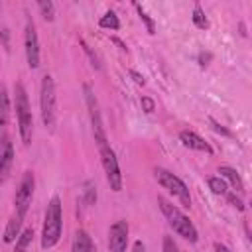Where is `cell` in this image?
I'll return each mask as SVG.
<instances>
[{"label": "cell", "mask_w": 252, "mask_h": 252, "mask_svg": "<svg viewBox=\"0 0 252 252\" xmlns=\"http://www.w3.org/2000/svg\"><path fill=\"white\" fill-rule=\"evenodd\" d=\"M0 37H2V43H4V47L8 49V47H10V43H8V37H10V33H8V30H6V28L0 32Z\"/></svg>", "instance_id": "cell-30"}, {"label": "cell", "mask_w": 252, "mask_h": 252, "mask_svg": "<svg viewBox=\"0 0 252 252\" xmlns=\"http://www.w3.org/2000/svg\"><path fill=\"white\" fill-rule=\"evenodd\" d=\"M158 203H159V209L167 220V224L173 228V232H177L181 238L189 240V242H197L199 240V232L195 228V224L189 220V217L173 203H169L165 197H158Z\"/></svg>", "instance_id": "cell-2"}, {"label": "cell", "mask_w": 252, "mask_h": 252, "mask_svg": "<svg viewBox=\"0 0 252 252\" xmlns=\"http://www.w3.org/2000/svg\"><path fill=\"white\" fill-rule=\"evenodd\" d=\"M179 140H181V144L185 146V148H189V150H195V152H205V154H213V148H211V144L209 142H205L197 132H193V130H181L179 132Z\"/></svg>", "instance_id": "cell-12"}, {"label": "cell", "mask_w": 252, "mask_h": 252, "mask_svg": "<svg viewBox=\"0 0 252 252\" xmlns=\"http://www.w3.org/2000/svg\"><path fill=\"white\" fill-rule=\"evenodd\" d=\"M61 228H63V207L61 199L53 195L47 203L45 217H43V228H41V248H53L59 238H61Z\"/></svg>", "instance_id": "cell-1"}, {"label": "cell", "mask_w": 252, "mask_h": 252, "mask_svg": "<svg viewBox=\"0 0 252 252\" xmlns=\"http://www.w3.org/2000/svg\"><path fill=\"white\" fill-rule=\"evenodd\" d=\"M130 77L134 79V83H136V85H146V79H144L138 71H134V69H132V71H130Z\"/></svg>", "instance_id": "cell-29"}, {"label": "cell", "mask_w": 252, "mask_h": 252, "mask_svg": "<svg viewBox=\"0 0 252 252\" xmlns=\"http://www.w3.org/2000/svg\"><path fill=\"white\" fill-rule=\"evenodd\" d=\"M134 8L138 10V16H140V20L146 24V28H148V33H150V35H154V33H156V24H154V20H152V18L146 14V10H144L140 4H134Z\"/></svg>", "instance_id": "cell-22"}, {"label": "cell", "mask_w": 252, "mask_h": 252, "mask_svg": "<svg viewBox=\"0 0 252 252\" xmlns=\"http://www.w3.org/2000/svg\"><path fill=\"white\" fill-rule=\"evenodd\" d=\"M12 163H14V148H12V142L8 136H2L0 138V183H4L10 175V169H12Z\"/></svg>", "instance_id": "cell-11"}, {"label": "cell", "mask_w": 252, "mask_h": 252, "mask_svg": "<svg viewBox=\"0 0 252 252\" xmlns=\"http://www.w3.org/2000/svg\"><path fill=\"white\" fill-rule=\"evenodd\" d=\"M83 91H85V102H87V108H89V116H91V124H93V136H94V142L98 144V148H104L108 146L106 142V132H104V124H102V116H100V108H98V100L91 89V85H83Z\"/></svg>", "instance_id": "cell-6"}, {"label": "cell", "mask_w": 252, "mask_h": 252, "mask_svg": "<svg viewBox=\"0 0 252 252\" xmlns=\"http://www.w3.org/2000/svg\"><path fill=\"white\" fill-rule=\"evenodd\" d=\"M207 185H209V189L215 195H226L228 193V185H226V181L222 177H209L207 179Z\"/></svg>", "instance_id": "cell-20"}, {"label": "cell", "mask_w": 252, "mask_h": 252, "mask_svg": "<svg viewBox=\"0 0 252 252\" xmlns=\"http://www.w3.org/2000/svg\"><path fill=\"white\" fill-rule=\"evenodd\" d=\"M98 26L104 28V30H118V28H120V20H118V16H116L112 10H108V12H104V16L98 20Z\"/></svg>", "instance_id": "cell-19"}, {"label": "cell", "mask_w": 252, "mask_h": 252, "mask_svg": "<svg viewBox=\"0 0 252 252\" xmlns=\"http://www.w3.org/2000/svg\"><path fill=\"white\" fill-rule=\"evenodd\" d=\"M219 173H220L219 177H222L224 181H228L234 191H238V193L244 191V181H242L240 173H238L234 167H230V165H220V167H219Z\"/></svg>", "instance_id": "cell-14"}, {"label": "cell", "mask_w": 252, "mask_h": 252, "mask_svg": "<svg viewBox=\"0 0 252 252\" xmlns=\"http://www.w3.org/2000/svg\"><path fill=\"white\" fill-rule=\"evenodd\" d=\"M128 246V222L116 220L108 228V250L110 252H126Z\"/></svg>", "instance_id": "cell-10"}, {"label": "cell", "mask_w": 252, "mask_h": 252, "mask_svg": "<svg viewBox=\"0 0 252 252\" xmlns=\"http://www.w3.org/2000/svg\"><path fill=\"white\" fill-rule=\"evenodd\" d=\"M22 217H18L16 213L10 217V220H8V224H6V228H4V236H2V240L6 242V244H12V242H16L18 240V236H20V232H22Z\"/></svg>", "instance_id": "cell-15"}, {"label": "cell", "mask_w": 252, "mask_h": 252, "mask_svg": "<svg viewBox=\"0 0 252 252\" xmlns=\"http://www.w3.org/2000/svg\"><path fill=\"white\" fill-rule=\"evenodd\" d=\"M154 177L158 179V183H159L163 189H167L169 195H173V197L179 201L181 207H185V209L191 207L189 187L185 185V181H183L181 177H177L175 173H171V171L165 169V167H156V169H154Z\"/></svg>", "instance_id": "cell-5"}, {"label": "cell", "mask_w": 252, "mask_h": 252, "mask_svg": "<svg viewBox=\"0 0 252 252\" xmlns=\"http://www.w3.org/2000/svg\"><path fill=\"white\" fill-rule=\"evenodd\" d=\"M100 150V158H102V167H104V175H106V183L110 185L112 191H122V173H120V165H118V158L114 154V150L110 146L98 148Z\"/></svg>", "instance_id": "cell-8"}, {"label": "cell", "mask_w": 252, "mask_h": 252, "mask_svg": "<svg viewBox=\"0 0 252 252\" xmlns=\"http://www.w3.org/2000/svg\"><path fill=\"white\" fill-rule=\"evenodd\" d=\"M215 250L217 252H230V248L224 246V244H220V242H215Z\"/></svg>", "instance_id": "cell-32"}, {"label": "cell", "mask_w": 252, "mask_h": 252, "mask_svg": "<svg viewBox=\"0 0 252 252\" xmlns=\"http://www.w3.org/2000/svg\"><path fill=\"white\" fill-rule=\"evenodd\" d=\"M14 94H16V118H18L20 138L28 146L32 142V134H33V118H32V110H30V102H28V93L22 83H16Z\"/></svg>", "instance_id": "cell-3"}, {"label": "cell", "mask_w": 252, "mask_h": 252, "mask_svg": "<svg viewBox=\"0 0 252 252\" xmlns=\"http://www.w3.org/2000/svg\"><path fill=\"white\" fill-rule=\"evenodd\" d=\"M39 108H41V120L43 126L53 130L57 120V94H55V83L51 75H45L41 79V91H39Z\"/></svg>", "instance_id": "cell-4"}, {"label": "cell", "mask_w": 252, "mask_h": 252, "mask_svg": "<svg viewBox=\"0 0 252 252\" xmlns=\"http://www.w3.org/2000/svg\"><path fill=\"white\" fill-rule=\"evenodd\" d=\"M71 252H96V248H94V242H93L91 234H89L85 228H79V230H75Z\"/></svg>", "instance_id": "cell-13"}, {"label": "cell", "mask_w": 252, "mask_h": 252, "mask_svg": "<svg viewBox=\"0 0 252 252\" xmlns=\"http://www.w3.org/2000/svg\"><path fill=\"white\" fill-rule=\"evenodd\" d=\"M33 189H35V177L32 171H26L20 179V185L16 189V197H14V209H16V215L18 217H26L30 205H32V199H33Z\"/></svg>", "instance_id": "cell-7"}, {"label": "cell", "mask_w": 252, "mask_h": 252, "mask_svg": "<svg viewBox=\"0 0 252 252\" xmlns=\"http://www.w3.org/2000/svg\"><path fill=\"white\" fill-rule=\"evenodd\" d=\"M134 252H146V244L142 240H136L134 242Z\"/></svg>", "instance_id": "cell-31"}, {"label": "cell", "mask_w": 252, "mask_h": 252, "mask_svg": "<svg viewBox=\"0 0 252 252\" xmlns=\"http://www.w3.org/2000/svg\"><path fill=\"white\" fill-rule=\"evenodd\" d=\"M211 126H213V130H215L217 134H222V136H228V138L232 136V132H230V130H226V128H224L220 122H217L215 118H211Z\"/></svg>", "instance_id": "cell-26"}, {"label": "cell", "mask_w": 252, "mask_h": 252, "mask_svg": "<svg viewBox=\"0 0 252 252\" xmlns=\"http://www.w3.org/2000/svg\"><path fill=\"white\" fill-rule=\"evenodd\" d=\"M211 59H213V55H211L209 51H201V53H199V67H201V69H205V67L209 65V61H211Z\"/></svg>", "instance_id": "cell-28"}, {"label": "cell", "mask_w": 252, "mask_h": 252, "mask_svg": "<svg viewBox=\"0 0 252 252\" xmlns=\"http://www.w3.org/2000/svg\"><path fill=\"white\" fill-rule=\"evenodd\" d=\"M140 104H142V110H144L146 114H152V112L156 110V100H154L152 96H142V98H140Z\"/></svg>", "instance_id": "cell-23"}, {"label": "cell", "mask_w": 252, "mask_h": 252, "mask_svg": "<svg viewBox=\"0 0 252 252\" xmlns=\"http://www.w3.org/2000/svg\"><path fill=\"white\" fill-rule=\"evenodd\" d=\"M191 20H193V24H195L199 30H207V28H209V18H207L205 10L201 8V4H195V6H193Z\"/></svg>", "instance_id": "cell-18"}, {"label": "cell", "mask_w": 252, "mask_h": 252, "mask_svg": "<svg viewBox=\"0 0 252 252\" xmlns=\"http://www.w3.org/2000/svg\"><path fill=\"white\" fill-rule=\"evenodd\" d=\"M163 252H179V248L171 236H163Z\"/></svg>", "instance_id": "cell-27"}, {"label": "cell", "mask_w": 252, "mask_h": 252, "mask_svg": "<svg viewBox=\"0 0 252 252\" xmlns=\"http://www.w3.org/2000/svg\"><path fill=\"white\" fill-rule=\"evenodd\" d=\"M226 199H228V203H230L232 207H236L238 211H244V203H242V199H240L236 193H226Z\"/></svg>", "instance_id": "cell-25"}, {"label": "cell", "mask_w": 252, "mask_h": 252, "mask_svg": "<svg viewBox=\"0 0 252 252\" xmlns=\"http://www.w3.org/2000/svg\"><path fill=\"white\" fill-rule=\"evenodd\" d=\"M24 49H26V59L28 65L32 69L39 67V39H37V32H35V24L32 20L26 22V30H24Z\"/></svg>", "instance_id": "cell-9"}, {"label": "cell", "mask_w": 252, "mask_h": 252, "mask_svg": "<svg viewBox=\"0 0 252 252\" xmlns=\"http://www.w3.org/2000/svg\"><path fill=\"white\" fill-rule=\"evenodd\" d=\"M8 120H10V96L6 87L0 83V130L8 124Z\"/></svg>", "instance_id": "cell-16"}, {"label": "cell", "mask_w": 252, "mask_h": 252, "mask_svg": "<svg viewBox=\"0 0 252 252\" xmlns=\"http://www.w3.org/2000/svg\"><path fill=\"white\" fill-rule=\"evenodd\" d=\"M33 240V230L32 228H24L16 240V246H14V252H28V246L32 244Z\"/></svg>", "instance_id": "cell-17"}, {"label": "cell", "mask_w": 252, "mask_h": 252, "mask_svg": "<svg viewBox=\"0 0 252 252\" xmlns=\"http://www.w3.org/2000/svg\"><path fill=\"white\" fill-rule=\"evenodd\" d=\"M81 45H83V49H85V53H87V55L91 57V61H93V67H94V69H100V61H98V57H96V53H93V49H91V47H89V45H87V43H85L83 39H81Z\"/></svg>", "instance_id": "cell-24"}, {"label": "cell", "mask_w": 252, "mask_h": 252, "mask_svg": "<svg viewBox=\"0 0 252 252\" xmlns=\"http://www.w3.org/2000/svg\"><path fill=\"white\" fill-rule=\"evenodd\" d=\"M37 8L41 12V16L47 20V22H53L55 20V4L51 0H39L37 2Z\"/></svg>", "instance_id": "cell-21"}]
</instances>
